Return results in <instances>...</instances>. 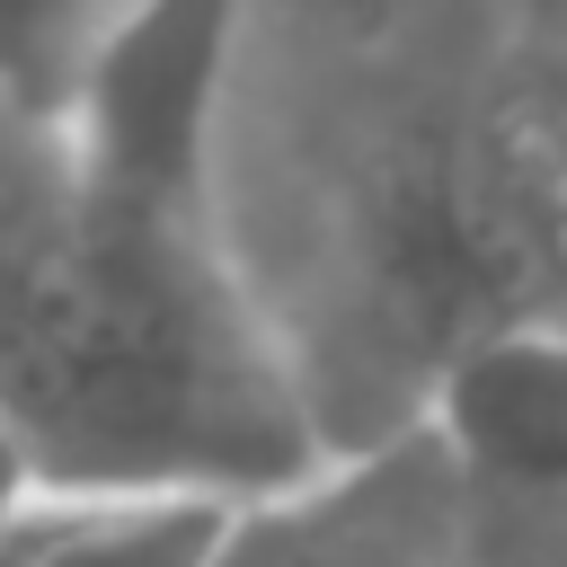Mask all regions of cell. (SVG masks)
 <instances>
[{
	"label": "cell",
	"mask_w": 567,
	"mask_h": 567,
	"mask_svg": "<svg viewBox=\"0 0 567 567\" xmlns=\"http://www.w3.org/2000/svg\"><path fill=\"white\" fill-rule=\"evenodd\" d=\"M478 496L461 461L408 416L381 443L319 452L292 478L230 505L213 567H470Z\"/></svg>",
	"instance_id": "7a4b0ae2"
},
{
	"label": "cell",
	"mask_w": 567,
	"mask_h": 567,
	"mask_svg": "<svg viewBox=\"0 0 567 567\" xmlns=\"http://www.w3.org/2000/svg\"><path fill=\"white\" fill-rule=\"evenodd\" d=\"M239 496L204 487H80L27 496L9 567H213Z\"/></svg>",
	"instance_id": "277c9868"
},
{
	"label": "cell",
	"mask_w": 567,
	"mask_h": 567,
	"mask_svg": "<svg viewBox=\"0 0 567 567\" xmlns=\"http://www.w3.org/2000/svg\"><path fill=\"white\" fill-rule=\"evenodd\" d=\"M0 567H9V540H0Z\"/></svg>",
	"instance_id": "8992f818"
},
{
	"label": "cell",
	"mask_w": 567,
	"mask_h": 567,
	"mask_svg": "<svg viewBox=\"0 0 567 567\" xmlns=\"http://www.w3.org/2000/svg\"><path fill=\"white\" fill-rule=\"evenodd\" d=\"M142 0H0V115L71 124Z\"/></svg>",
	"instance_id": "5b68a950"
},
{
	"label": "cell",
	"mask_w": 567,
	"mask_h": 567,
	"mask_svg": "<svg viewBox=\"0 0 567 567\" xmlns=\"http://www.w3.org/2000/svg\"><path fill=\"white\" fill-rule=\"evenodd\" d=\"M0 434L44 496H257L319 461L213 204L124 186L18 115H0Z\"/></svg>",
	"instance_id": "6da1fadb"
},
{
	"label": "cell",
	"mask_w": 567,
	"mask_h": 567,
	"mask_svg": "<svg viewBox=\"0 0 567 567\" xmlns=\"http://www.w3.org/2000/svg\"><path fill=\"white\" fill-rule=\"evenodd\" d=\"M416 416L461 461L470 496H567V328H470Z\"/></svg>",
	"instance_id": "3957f363"
}]
</instances>
